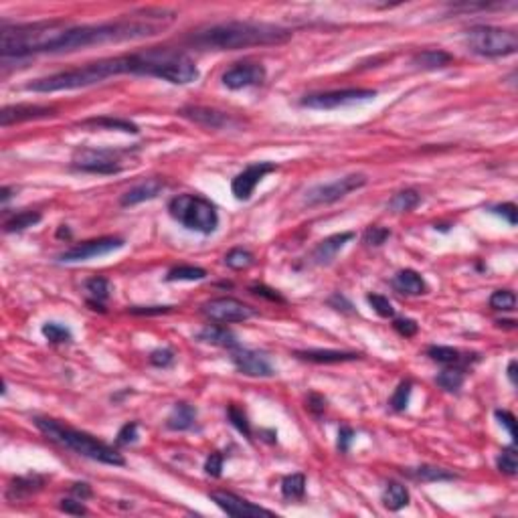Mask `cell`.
<instances>
[{
  "label": "cell",
  "instance_id": "1",
  "mask_svg": "<svg viewBox=\"0 0 518 518\" xmlns=\"http://www.w3.org/2000/svg\"><path fill=\"white\" fill-rule=\"evenodd\" d=\"M176 14L166 8H146L132 14H124L122 18L99 23V25H82L69 27L61 41L55 47V53H69L77 49H86L93 45L124 43L138 41L146 37L160 35L174 23Z\"/></svg>",
  "mask_w": 518,
  "mask_h": 518
},
{
  "label": "cell",
  "instance_id": "2",
  "mask_svg": "<svg viewBox=\"0 0 518 518\" xmlns=\"http://www.w3.org/2000/svg\"><path fill=\"white\" fill-rule=\"evenodd\" d=\"M148 75L150 77V57L148 51L142 53H130L120 57H108L99 59L93 63H87L77 69H67L53 73L49 77L35 79L27 86V91H37V93H53V91H69V89H79L95 84H101L114 75Z\"/></svg>",
  "mask_w": 518,
  "mask_h": 518
},
{
  "label": "cell",
  "instance_id": "3",
  "mask_svg": "<svg viewBox=\"0 0 518 518\" xmlns=\"http://www.w3.org/2000/svg\"><path fill=\"white\" fill-rule=\"evenodd\" d=\"M292 33L288 29L249 23V21H227L201 29L186 37V43L201 51H237L247 47H267V45L288 43Z\"/></svg>",
  "mask_w": 518,
  "mask_h": 518
},
{
  "label": "cell",
  "instance_id": "4",
  "mask_svg": "<svg viewBox=\"0 0 518 518\" xmlns=\"http://www.w3.org/2000/svg\"><path fill=\"white\" fill-rule=\"evenodd\" d=\"M71 25L63 21H43L2 27L0 53L2 59H23L33 53H55V47Z\"/></svg>",
  "mask_w": 518,
  "mask_h": 518
},
{
  "label": "cell",
  "instance_id": "5",
  "mask_svg": "<svg viewBox=\"0 0 518 518\" xmlns=\"http://www.w3.org/2000/svg\"><path fill=\"white\" fill-rule=\"evenodd\" d=\"M33 421H35L37 430L47 435L51 441L59 443L65 449L75 452L77 456H84V458H89L99 464H108V466H126V460L122 458V454H118L112 445L99 441L97 437H93L89 433L67 428L55 419H49V417H35Z\"/></svg>",
  "mask_w": 518,
  "mask_h": 518
},
{
  "label": "cell",
  "instance_id": "6",
  "mask_svg": "<svg viewBox=\"0 0 518 518\" xmlns=\"http://www.w3.org/2000/svg\"><path fill=\"white\" fill-rule=\"evenodd\" d=\"M169 213L174 221L184 225L190 231L203 235L213 233L219 227V215L215 205L199 195H178L169 203Z\"/></svg>",
  "mask_w": 518,
  "mask_h": 518
},
{
  "label": "cell",
  "instance_id": "7",
  "mask_svg": "<svg viewBox=\"0 0 518 518\" xmlns=\"http://www.w3.org/2000/svg\"><path fill=\"white\" fill-rule=\"evenodd\" d=\"M466 45L472 53L482 57H504L517 53L518 35L510 29L480 25L466 33Z\"/></svg>",
  "mask_w": 518,
  "mask_h": 518
},
{
  "label": "cell",
  "instance_id": "8",
  "mask_svg": "<svg viewBox=\"0 0 518 518\" xmlns=\"http://www.w3.org/2000/svg\"><path fill=\"white\" fill-rule=\"evenodd\" d=\"M367 184V176L365 174H348L343 176L334 182L328 184H318L314 188H310L304 197V203L308 207H318V205H330L336 203L341 199H345L346 195H350L352 190H358Z\"/></svg>",
  "mask_w": 518,
  "mask_h": 518
},
{
  "label": "cell",
  "instance_id": "9",
  "mask_svg": "<svg viewBox=\"0 0 518 518\" xmlns=\"http://www.w3.org/2000/svg\"><path fill=\"white\" fill-rule=\"evenodd\" d=\"M375 97H377L375 89H338V91L306 95L302 99V106L312 110H336V108L352 106V103L371 101Z\"/></svg>",
  "mask_w": 518,
  "mask_h": 518
},
{
  "label": "cell",
  "instance_id": "10",
  "mask_svg": "<svg viewBox=\"0 0 518 518\" xmlns=\"http://www.w3.org/2000/svg\"><path fill=\"white\" fill-rule=\"evenodd\" d=\"M120 156H122V152H118V150L84 148V150L75 152V156H73V169L91 174H118L122 171Z\"/></svg>",
  "mask_w": 518,
  "mask_h": 518
},
{
  "label": "cell",
  "instance_id": "11",
  "mask_svg": "<svg viewBox=\"0 0 518 518\" xmlns=\"http://www.w3.org/2000/svg\"><path fill=\"white\" fill-rule=\"evenodd\" d=\"M203 312L207 318L221 324H231V322H245L256 316V310L247 304L239 302L235 298H215L203 306Z\"/></svg>",
  "mask_w": 518,
  "mask_h": 518
},
{
  "label": "cell",
  "instance_id": "12",
  "mask_svg": "<svg viewBox=\"0 0 518 518\" xmlns=\"http://www.w3.org/2000/svg\"><path fill=\"white\" fill-rule=\"evenodd\" d=\"M231 360L235 365V369L247 377H259V379H267L275 375L273 365L269 362V358L259 352V350H251V348H233L231 350Z\"/></svg>",
  "mask_w": 518,
  "mask_h": 518
},
{
  "label": "cell",
  "instance_id": "13",
  "mask_svg": "<svg viewBox=\"0 0 518 518\" xmlns=\"http://www.w3.org/2000/svg\"><path fill=\"white\" fill-rule=\"evenodd\" d=\"M124 247V239L120 237H99V239H91L82 245H75L67 251H63L59 256V261L63 263H75V261H87L91 258H99V256H108L116 249Z\"/></svg>",
  "mask_w": 518,
  "mask_h": 518
},
{
  "label": "cell",
  "instance_id": "14",
  "mask_svg": "<svg viewBox=\"0 0 518 518\" xmlns=\"http://www.w3.org/2000/svg\"><path fill=\"white\" fill-rule=\"evenodd\" d=\"M209 498L215 502L217 506L227 513L229 517L235 518H251V517H273L271 510L258 506L254 502H247L245 498L233 494V492H223V490H215L209 494Z\"/></svg>",
  "mask_w": 518,
  "mask_h": 518
},
{
  "label": "cell",
  "instance_id": "15",
  "mask_svg": "<svg viewBox=\"0 0 518 518\" xmlns=\"http://www.w3.org/2000/svg\"><path fill=\"white\" fill-rule=\"evenodd\" d=\"M275 171H278V164H273V162H254V164H249L243 173H239L233 178V182H231L233 197L237 201H249L259 182L267 174L275 173Z\"/></svg>",
  "mask_w": 518,
  "mask_h": 518
},
{
  "label": "cell",
  "instance_id": "16",
  "mask_svg": "<svg viewBox=\"0 0 518 518\" xmlns=\"http://www.w3.org/2000/svg\"><path fill=\"white\" fill-rule=\"evenodd\" d=\"M223 86L229 89H243L261 84L265 79V67L261 63H237L223 73Z\"/></svg>",
  "mask_w": 518,
  "mask_h": 518
},
{
  "label": "cell",
  "instance_id": "17",
  "mask_svg": "<svg viewBox=\"0 0 518 518\" xmlns=\"http://www.w3.org/2000/svg\"><path fill=\"white\" fill-rule=\"evenodd\" d=\"M178 114L182 118L203 126V128L223 130L237 124V120L231 114L219 112V110H213V108H203V106H188V108H182Z\"/></svg>",
  "mask_w": 518,
  "mask_h": 518
},
{
  "label": "cell",
  "instance_id": "18",
  "mask_svg": "<svg viewBox=\"0 0 518 518\" xmlns=\"http://www.w3.org/2000/svg\"><path fill=\"white\" fill-rule=\"evenodd\" d=\"M51 116H55V110L47 108V106H25V103L6 106L0 112V126L8 128L12 124H21V122H29V120H41V118H51Z\"/></svg>",
  "mask_w": 518,
  "mask_h": 518
},
{
  "label": "cell",
  "instance_id": "19",
  "mask_svg": "<svg viewBox=\"0 0 518 518\" xmlns=\"http://www.w3.org/2000/svg\"><path fill=\"white\" fill-rule=\"evenodd\" d=\"M166 182L162 178H146L138 184H134L130 190H126L120 199V205L122 207H132V205H138V203H144V201H150V199H156L162 190H164Z\"/></svg>",
  "mask_w": 518,
  "mask_h": 518
},
{
  "label": "cell",
  "instance_id": "20",
  "mask_svg": "<svg viewBox=\"0 0 518 518\" xmlns=\"http://www.w3.org/2000/svg\"><path fill=\"white\" fill-rule=\"evenodd\" d=\"M350 239H354V233H352V231L336 233V235L326 237V239L320 241V243L316 245V249L312 251V261H314L316 265H328L332 259L336 258V254L345 247Z\"/></svg>",
  "mask_w": 518,
  "mask_h": 518
},
{
  "label": "cell",
  "instance_id": "21",
  "mask_svg": "<svg viewBox=\"0 0 518 518\" xmlns=\"http://www.w3.org/2000/svg\"><path fill=\"white\" fill-rule=\"evenodd\" d=\"M45 478L43 476L37 474H29V476H21L16 480L10 482L8 486V492H6V498L16 502V500H25L33 494H37L41 488H43Z\"/></svg>",
  "mask_w": 518,
  "mask_h": 518
},
{
  "label": "cell",
  "instance_id": "22",
  "mask_svg": "<svg viewBox=\"0 0 518 518\" xmlns=\"http://www.w3.org/2000/svg\"><path fill=\"white\" fill-rule=\"evenodd\" d=\"M393 288L399 294H407V296H421V294L428 292L426 280L415 269H403V271H399L393 278Z\"/></svg>",
  "mask_w": 518,
  "mask_h": 518
},
{
  "label": "cell",
  "instance_id": "23",
  "mask_svg": "<svg viewBox=\"0 0 518 518\" xmlns=\"http://www.w3.org/2000/svg\"><path fill=\"white\" fill-rule=\"evenodd\" d=\"M296 356L308 362H316V365H336V362H350V360L360 358V354L345 352V350H298Z\"/></svg>",
  "mask_w": 518,
  "mask_h": 518
},
{
  "label": "cell",
  "instance_id": "24",
  "mask_svg": "<svg viewBox=\"0 0 518 518\" xmlns=\"http://www.w3.org/2000/svg\"><path fill=\"white\" fill-rule=\"evenodd\" d=\"M197 338H199L201 343L223 346V348H229V350H233V348L239 346L237 336H235L227 326H221V324H209V326H205V328L197 334Z\"/></svg>",
  "mask_w": 518,
  "mask_h": 518
},
{
  "label": "cell",
  "instance_id": "25",
  "mask_svg": "<svg viewBox=\"0 0 518 518\" xmlns=\"http://www.w3.org/2000/svg\"><path fill=\"white\" fill-rule=\"evenodd\" d=\"M197 421V409L188 403H176L166 419V428L173 432H186Z\"/></svg>",
  "mask_w": 518,
  "mask_h": 518
},
{
  "label": "cell",
  "instance_id": "26",
  "mask_svg": "<svg viewBox=\"0 0 518 518\" xmlns=\"http://www.w3.org/2000/svg\"><path fill=\"white\" fill-rule=\"evenodd\" d=\"M454 61V55L447 53V51H441V49H428V51H421L413 57V65L419 67V69H441L445 65H449Z\"/></svg>",
  "mask_w": 518,
  "mask_h": 518
},
{
  "label": "cell",
  "instance_id": "27",
  "mask_svg": "<svg viewBox=\"0 0 518 518\" xmlns=\"http://www.w3.org/2000/svg\"><path fill=\"white\" fill-rule=\"evenodd\" d=\"M383 504L393 513L405 508L409 504V490L399 482H388L383 490Z\"/></svg>",
  "mask_w": 518,
  "mask_h": 518
},
{
  "label": "cell",
  "instance_id": "28",
  "mask_svg": "<svg viewBox=\"0 0 518 518\" xmlns=\"http://www.w3.org/2000/svg\"><path fill=\"white\" fill-rule=\"evenodd\" d=\"M428 356L435 360V362H441V365H449V367H458V365H468L470 358H466L458 348H452V346H430L428 348Z\"/></svg>",
  "mask_w": 518,
  "mask_h": 518
},
{
  "label": "cell",
  "instance_id": "29",
  "mask_svg": "<svg viewBox=\"0 0 518 518\" xmlns=\"http://www.w3.org/2000/svg\"><path fill=\"white\" fill-rule=\"evenodd\" d=\"M421 203V195L415 188H405L401 193H397L391 201H388V211L393 213H409L413 211L417 205Z\"/></svg>",
  "mask_w": 518,
  "mask_h": 518
},
{
  "label": "cell",
  "instance_id": "30",
  "mask_svg": "<svg viewBox=\"0 0 518 518\" xmlns=\"http://www.w3.org/2000/svg\"><path fill=\"white\" fill-rule=\"evenodd\" d=\"M86 292L89 294V304H91V306H97L99 310H103V308L99 306V302H103V300L110 298L112 288H110V282H108L106 278H91V280H87L86 282Z\"/></svg>",
  "mask_w": 518,
  "mask_h": 518
},
{
  "label": "cell",
  "instance_id": "31",
  "mask_svg": "<svg viewBox=\"0 0 518 518\" xmlns=\"http://www.w3.org/2000/svg\"><path fill=\"white\" fill-rule=\"evenodd\" d=\"M464 381H466V375H464V369H460V367L445 369V371H441V373L435 377V383L443 388V391H449V393L460 391L462 385H464Z\"/></svg>",
  "mask_w": 518,
  "mask_h": 518
},
{
  "label": "cell",
  "instance_id": "32",
  "mask_svg": "<svg viewBox=\"0 0 518 518\" xmlns=\"http://www.w3.org/2000/svg\"><path fill=\"white\" fill-rule=\"evenodd\" d=\"M282 494L288 500H302L306 494V476L290 474L282 480Z\"/></svg>",
  "mask_w": 518,
  "mask_h": 518
},
{
  "label": "cell",
  "instance_id": "33",
  "mask_svg": "<svg viewBox=\"0 0 518 518\" xmlns=\"http://www.w3.org/2000/svg\"><path fill=\"white\" fill-rule=\"evenodd\" d=\"M407 476L413 480H421V482H445V480H454L456 476L452 472H445L441 468L435 466H419V468H409Z\"/></svg>",
  "mask_w": 518,
  "mask_h": 518
},
{
  "label": "cell",
  "instance_id": "34",
  "mask_svg": "<svg viewBox=\"0 0 518 518\" xmlns=\"http://www.w3.org/2000/svg\"><path fill=\"white\" fill-rule=\"evenodd\" d=\"M84 126L106 130H122V132H130V134H138V132H140L136 124H132L130 120H122V118H91V120H86V122H84Z\"/></svg>",
  "mask_w": 518,
  "mask_h": 518
},
{
  "label": "cell",
  "instance_id": "35",
  "mask_svg": "<svg viewBox=\"0 0 518 518\" xmlns=\"http://www.w3.org/2000/svg\"><path fill=\"white\" fill-rule=\"evenodd\" d=\"M205 278H207V271L197 265H178V267L171 269L166 275L169 282H199Z\"/></svg>",
  "mask_w": 518,
  "mask_h": 518
},
{
  "label": "cell",
  "instance_id": "36",
  "mask_svg": "<svg viewBox=\"0 0 518 518\" xmlns=\"http://www.w3.org/2000/svg\"><path fill=\"white\" fill-rule=\"evenodd\" d=\"M41 221V213H33V211H23L16 213L12 219H8L4 223V231L6 233H16V231H25L33 225H37Z\"/></svg>",
  "mask_w": 518,
  "mask_h": 518
},
{
  "label": "cell",
  "instance_id": "37",
  "mask_svg": "<svg viewBox=\"0 0 518 518\" xmlns=\"http://www.w3.org/2000/svg\"><path fill=\"white\" fill-rule=\"evenodd\" d=\"M41 332H43L45 338L49 343H53V345H63V343H71L73 341L71 330L67 326H63V324H57V322H47V324H43Z\"/></svg>",
  "mask_w": 518,
  "mask_h": 518
},
{
  "label": "cell",
  "instance_id": "38",
  "mask_svg": "<svg viewBox=\"0 0 518 518\" xmlns=\"http://www.w3.org/2000/svg\"><path fill=\"white\" fill-rule=\"evenodd\" d=\"M254 254H249L247 249H231L227 256H225V265H229L231 269H247L249 265H254Z\"/></svg>",
  "mask_w": 518,
  "mask_h": 518
},
{
  "label": "cell",
  "instance_id": "39",
  "mask_svg": "<svg viewBox=\"0 0 518 518\" xmlns=\"http://www.w3.org/2000/svg\"><path fill=\"white\" fill-rule=\"evenodd\" d=\"M411 388H413L411 381L399 383V387L395 388V393H393V397H391V401H388V405H391L393 411H405V409H407L409 397H411Z\"/></svg>",
  "mask_w": 518,
  "mask_h": 518
},
{
  "label": "cell",
  "instance_id": "40",
  "mask_svg": "<svg viewBox=\"0 0 518 518\" xmlns=\"http://www.w3.org/2000/svg\"><path fill=\"white\" fill-rule=\"evenodd\" d=\"M227 417H229L231 426H233V428H237V432L243 433L247 439H251V426H249L247 415L243 413V409H239L237 405H229V409H227Z\"/></svg>",
  "mask_w": 518,
  "mask_h": 518
},
{
  "label": "cell",
  "instance_id": "41",
  "mask_svg": "<svg viewBox=\"0 0 518 518\" xmlns=\"http://www.w3.org/2000/svg\"><path fill=\"white\" fill-rule=\"evenodd\" d=\"M496 466H498V470L502 472V474L506 476H515L518 472V456L517 452H515V447H508V449H504L500 456H498V460H496Z\"/></svg>",
  "mask_w": 518,
  "mask_h": 518
},
{
  "label": "cell",
  "instance_id": "42",
  "mask_svg": "<svg viewBox=\"0 0 518 518\" xmlns=\"http://www.w3.org/2000/svg\"><path fill=\"white\" fill-rule=\"evenodd\" d=\"M490 306H492L494 310L510 312V310H515V306H517V296H515V292H510V290H498V292H494V294L490 296Z\"/></svg>",
  "mask_w": 518,
  "mask_h": 518
},
{
  "label": "cell",
  "instance_id": "43",
  "mask_svg": "<svg viewBox=\"0 0 518 518\" xmlns=\"http://www.w3.org/2000/svg\"><path fill=\"white\" fill-rule=\"evenodd\" d=\"M388 237H391V231H388L387 227H379V225H373V227H369V229L365 231V235H362V241H365L367 245L379 247V245H383V243L387 241Z\"/></svg>",
  "mask_w": 518,
  "mask_h": 518
},
{
  "label": "cell",
  "instance_id": "44",
  "mask_svg": "<svg viewBox=\"0 0 518 518\" xmlns=\"http://www.w3.org/2000/svg\"><path fill=\"white\" fill-rule=\"evenodd\" d=\"M367 302L373 306V310L381 316V318H393L395 316V308L393 304L388 302V298L381 296V294H369Z\"/></svg>",
  "mask_w": 518,
  "mask_h": 518
},
{
  "label": "cell",
  "instance_id": "45",
  "mask_svg": "<svg viewBox=\"0 0 518 518\" xmlns=\"http://www.w3.org/2000/svg\"><path fill=\"white\" fill-rule=\"evenodd\" d=\"M174 362V352L171 348H158L154 352H150V365L158 367V369H166Z\"/></svg>",
  "mask_w": 518,
  "mask_h": 518
},
{
  "label": "cell",
  "instance_id": "46",
  "mask_svg": "<svg viewBox=\"0 0 518 518\" xmlns=\"http://www.w3.org/2000/svg\"><path fill=\"white\" fill-rule=\"evenodd\" d=\"M393 328H395L401 336L411 338V336H415V334H417L419 324H417L415 320H411V318H397V320L393 322Z\"/></svg>",
  "mask_w": 518,
  "mask_h": 518
},
{
  "label": "cell",
  "instance_id": "47",
  "mask_svg": "<svg viewBox=\"0 0 518 518\" xmlns=\"http://www.w3.org/2000/svg\"><path fill=\"white\" fill-rule=\"evenodd\" d=\"M136 437H138V423L132 421V423H126V426L118 432L116 443H118V445H130L132 441H136Z\"/></svg>",
  "mask_w": 518,
  "mask_h": 518
},
{
  "label": "cell",
  "instance_id": "48",
  "mask_svg": "<svg viewBox=\"0 0 518 518\" xmlns=\"http://www.w3.org/2000/svg\"><path fill=\"white\" fill-rule=\"evenodd\" d=\"M494 215L498 217H504L506 221H508V225H517V205H513V203H504V205H496V207H492L490 209Z\"/></svg>",
  "mask_w": 518,
  "mask_h": 518
},
{
  "label": "cell",
  "instance_id": "49",
  "mask_svg": "<svg viewBox=\"0 0 518 518\" xmlns=\"http://www.w3.org/2000/svg\"><path fill=\"white\" fill-rule=\"evenodd\" d=\"M496 419L500 421V426L508 432V435L513 437V441H517V430H515V415L513 413H508V411H496Z\"/></svg>",
  "mask_w": 518,
  "mask_h": 518
},
{
  "label": "cell",
  "instance_id": "50",
  "mask_svg": "<svg viewBox=\"0 0 518 518\" xmlns=\"http://www.w3.org/2000/svg\"><path fill=\"white\" fill-rule=\"evenodd\" d=\"M223 456L221 454H211L209 458H207V462H205V472L209 476H213V478H219L221 476V470H223Z\"/></svg>",
  "mask_w": 518,
  "mask_h": 518
},
{
  "label": "cell",
  "instance_id": "51",
  "mask_svg": "<svg viewBox=\"0 0 518 518\" xmlns=\"http://www.w3.org/2000/svg\"><path fill=\"white\" fill-rule=\"evenodd\" d=\"M132 314H138V316H152V314H169L173 312V306H148V308H140V306H134L130 308Z\"/></svg>",
  "mask_w": 518,
  "mask_h": 518
},
{
  "label": "cell",
  "instance_id": "52",
  "mask_svg": "<svg viewBox=\"0 0 518 518\" xmlns=\"http://www.w3.org/2000/svg\"><path fill=\"white\" fill-rule=\"evenodd\" d=\"M59 508H61L65 515H75V517L87 515L86 506H84L82 502H75V500H61V502H59Z\"/></svg>",
  "mask_w": 518,
  "mask_h": 518
},
{
  "label": "cell",
  "instance_id": "53",
  "mask_svg": "<svg viewBox=\"0 0 518 518\" xmlns=\"http://www.w3.org/2000/svg\"><path fill=\"white\" fill-rule=\"evenodd\" d=\"M306 403H308L306 407H308L312 413H316V415H320V413L326 409V399H324V397H320V395H316V393H310Z\"/></svg>",
  "mask_w": 518,
  "mask_h": 518
},
{
  "label": "cell",
  "instance_id": "54",
  "mask_svg": "<svg viewBox=\"0 0 518 518\" xmlns=\"http://www.w3.org/2000/svg\"><path fill=\"white\" fill-rule=\"evenodd\" d=\"M354 432L350 430V428H341V432H338V449L346 454L348 449H350V445H352V441H354Z\"/></svg>",
  "mask_w": 518,
  "mask_h": 518
},
{
  "label": "cell",
  "instance_id": "55",
  "mask_svg": "<svg viewBox=\"0 0 518 518\" xmlns=\"http://www.w3.org/2000/svg\"><path fill=\"white\" fill-rule=\"evenodd\" d=\"M251 292L256 294V296H261V298H267V300H271V302H284V298L278 294V292H273L271 288H267V286H251Z\"/></svg>",
  "mask_w": 518,
  "mask_h": 518
},
{
  "label": "cell",
  "instance_id": "56",
  "mask_svg": "<svg viewBox=\"0 0 518 518\" xmlns=\"http://www.w3.org/2000/svg\"><path fill=\"white\" fill-rule=\"evenodd\" d=\"M71 492L75 494V496H79L82 500H86L91 496V488L87 486V484H73L71 486Z\"/></svg>",
  "mask_w": 518,
  "mask_h": 518
},
{
  "label": "cell",
  "instance_id": "57",
  "mask_svg": "<svg viewBox=\"0 0 518 518\" xmlns=\"http://www.w3.org/2000/svg\"><path fill=\"white\" fill-rule=\"evenodd\" d=\"M508 379L513 385H517V360H510V365H508Z\"/></svg>",
  "mask_w": 518,
  "mask_h": 518
},
{
  "label": "cell",
  "instance_id": "58",
  "mask_svg": "<svg viewBox=\"0 0 518 518\" xmlns=\"http://www.w3.org/2000/svg\"><path fill=\"white\" fill-rule=\"evenodd\" d=\"M10 197H12V190H10V188H8V186H4V188H2V195H0V199H2V203H6V201H8V199H10Z\"/></svg>",
  "mask_w": 518,
  "mask_h": 518
}]
</instances>
